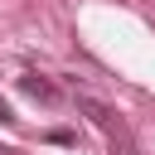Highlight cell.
I'll return each mask as SVG.
<instances>
[{
  "label": "cell",
  "mask_w": 155,
  "mask_h": 155,
  "mask_svg": "<svg viewBox=\"0 0 155 155\" xmlns=\"http://www.w3.org/2000/svg\"><path fill=\"white\" fill-rule=\"evenodd\" d=\"M78 111H82V116H92V126H97L111 145H121V150L131 155V131H126V121H121L107 102H97V97H78Z\"/></svg>",
  "instance_id": "obj_1"
},
{
  "label": "cell",
  "mask_w": 155,
  "mask_h": 155,
  "mask_svg": "<svg viewBox=\"0 0 155 155\" xmlns=\"http://www.w3.org/2000/svg\"><path fill=\"white\" fill-rule=\"evenodd\" d=\"M19 92H24V97H34V102H44V107H53V102H58V87H53L48 78H39V73H24V78H19Z\"/></svg>",
  "instance_id": "obj_2"
},
{
  "label": "cell",
  "mask_w": 155,
  "mask_h": 155,
  "mask_svg": "<svg viewBox=\"0 0 155 155\" xmlns=\"http://www.w3.org/2000/svg\"><path fill=\"white\" fill-rule=\"evenodd\" d=\"M0 126H15V111H10V102L0 97Z\"/></svg>",
  "instance_id": "obj_3"
}]
</instances>
